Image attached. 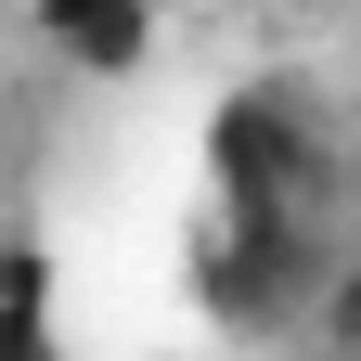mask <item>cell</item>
<instances>
[{"label": "cell", "mask_w": 361, "mask_h": 361, "mask_svg": "<svg viewBox=\"0 0 361 361\" xmlns=\"http://www.w3.org/2000/svg\"><path fill=\"white\" fill-rule=\"evenodd\" d=\"M323 207H219V258H207V297L233 336H310V297H323Z\"/></svg>", "instance_id": "1"}, {"label": "cell", "mask_w": 361, "mask_h": 361, "mask_svg": "<svg viewBox=\"0 0 361 361\" xmlns=\"http://www.w3.org/2000/svg\"><path fill=\"white\" fill-rule=\"evenodd\" d=\"M219 194L233 207H323L336 194V129L297 78H258L219 104Z\"/></svg>", "instance_id": "2"}, {"label": "cell", "mask_w": 361, "mask_h": 361, "mask_svg": "<svg viewBox=\"0 0 361 361\" xmlns=\"http://www.w3.org/2000/svg\"><path fill=\"white\" fill-rule=\"evenodd\" d=\"M39 13V52L78 65V78H129L155 52V26H168V0H26Z\"/></svg>", "instance_id": "3"}]
</instances>
